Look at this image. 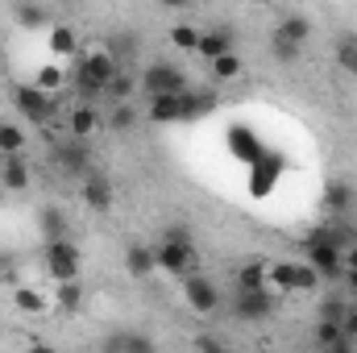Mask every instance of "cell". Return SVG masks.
Masks as SVG:
<instances>
[{
  "label": "cell",
  "mask_w": 357,
  "mask_h": 353,
  "mask_svg": "<svg viewBox=\"0 0 357 353\" xmlns=\"http://www.w3.org/2000/svg\"><path fill=\"white\" fill-rule=\"evenodd\" d=\"M150 104H146V121H154V125H175L183 121V104H178V96H146Z\"/></svg>",
  "instance_id": "e0dca14e"
},
{
  "label": "cell",
  "mask_w": 357,
  "mask_h": 353,
  "mask_svg": "<svg viewBox=\"0 0 357 353\" xmlns=\"http://www.w3.org/2000/svg\"><path fill=\"white\" fill-rule=\"evenodd\" d=\"M262 4H278V0H262Z\"/></svg>",
  "instance_id": "f6af8a7d"
},
{
  "label": "cell",
  "mask_w": 357,
  "mask_h": 353,
  "mask_svg": "<svg viewBox=\"0 0 357 353\" xmlns=\"http://www.w3.org/2000/svg\"><path fill=\"white\" fill-rule=\"evenodd\" d=\"M154 258H158V270H167V274H191V266H195V246L191 241H178V237H162V246L154 250Z\"/></svg>",
  "instance_id": "8992f818"
},
{
  "label": "cell",
  "mask_w": 357,
  "mask_h": 353,
  "mask_svg": "<svg viewBox=\"0 0 357 353\" xmlns=\"http://www.w3.org/2000/svg\"><path fill=\"white\" fill-rule=\"evenodd\" d=\"M137 91H142V84H137V75H129V71H125V67H121V71H116V75H112V84H108V88H104V96H108V100H112V104H121V100H133V96H137Z\"/></svg>",
  "instance_id": "484cf974"
},
{
  "label": "cell",
  "mask_w": 357,
  "mask_h": 353,
  "mask_svg": "<svg viewBox=\"0 0 357 353\" xmlns=\"http://www.w3.org/2000/svg\"><path fill=\"white\" fill-rule=\"evenodd\" d=\"M125 270H129L133 278H150V274L158 270L154 250H150V246H129V250H125Z\"/></svg>",
  "instance_id": "7402d4cb"
},
{
  "label": "cell",
  "mask_w": 357,
  "mask_h": 353,
  "mask_svg": "<svg viewBox=\"0 0 357 353\" xmlns=\"http://www.w3.org/2000/svg\"><path fill=\"white\" fill-rule=\"evenodd\" d=\"M67 84H71V91H75V100H79V104H96V100L104 96V88H100L91 75H84L79 67L71 71V80H67Z\"/></svg>",
  "instance_id": "f1b7e54d"
},
{
  "label": "cell",
  "mask_w": 357,
  "mask_h": 353,
  "mask_svg": "<svg viewBox=\"0 0 357 353\" xmlns=\"http://www.w3.org/2000/svg\"><path fill=\"white\" fill-rule=\"evenodd\" d=\"M303 254H307V262L320 270V278L341 283V274H345V258H341L337 246H328V241H303Z\"/></svg>",
  "instance_id": "ba28073f"
},
{
  "label": "cell",
  "mask_w": 357,
  "mask_h": 353,
  "mask_svg": "<svg viewBox=\"0 0 357 353\" xmlns=\"http://www.w3.org/2000/svg\"><path fill=\"white\" fill-rule=\"evenodd\" d=\"M183 295H187V303H191L199 316H212V312L220 308V291H216L204 274H183Z\"/></svg>",
  "instance_id": "9c48e42d"
},
{
  "label": "cell",
  "mask_w": 357,
  "mask_h": 353,
  "mask_svg": "<svg viewBox=\"0 0 357 353\" xmlns=\"http://www.w3.org/2000/svg\"><path fill=\"white\" fill-rule=\"evenodd\" d=\"M67 4H75V0H67Z\"/></svg>",
  "instance_id": "bcb514c9"
},
{
  "label": "cell",
  "mask_w": 357,
  "mask_h": 353,
  "mask_svg": "<svg viewBox=\"0 0 357 353\" xmlns=\"http://www.w3.org/2000/svg\"><path fill=\"white\" fill-rule=\"evenodd\" d=\"M137 121H142V112L133 108V100H121V104H112V112H108V129L112 133H129V129H137Z\"/></svg>",
  "instance_id": "cb8c5ba5"
},
{
  "label": "cell",
  "mask_w": 357,
  "mask_h": 353,
  "mask_svg": "<svg viewBox=\"0 0 357 353\" xmlns=\"http://www.w3.org/2000/svg\"><path fill=\"white\" fill-rule=\"evenodd\" d=\"M208 67H212V80H220V84H229V80H237L241 75V54L237 50H225V54H216V59H208Z\"/></svg>",
  "instance_id": "d4e9b609"
},
{
  "label": "cell",
  "mask_w": 357,
  "mask_h": 353,
  "mask_svg": "<svg viewBox=\"0 0 357 353\" xmlns=\"http://www.w3.org/2000/svg\"><path fill=\"white\" fill-rule=\"evenodd\" d=\"M79 246L71 241V237H63V241H46V250H42V266H46V274L54 278V283H63V278H79Z\"/></svg>",
  "instance_id": "277c9868"
},
{
  "label": "cell",
  "mask_w": 357,
  "mask_h": 353,
  "mask_svg": "<svg viewBox=\"0 0 357 353\" xmlns=\"http://www.w3.org/2000/svg\"><path fill=\"white\" fill-rule=\"evenodd\" d=\"M13 108L25 121H33V125H50L54 121V100H50V91L38 88V84H13Z\"/></svg>",
  "instance_id": "3957f363"
},
{
  "label": "cell",
  "mask_w": 357,
  "mask_h": 353,
  "mask_svg": "<svg viewBox=\"0 0 357 353\" xmlns=\"http://www.w3.org/2000/svg\"><path fill=\"white\" fill-rule=\"evenodd\" d=\"M13 21L21 29H50V8L42 0H13Z\"/></svg>",
  "instance_id": "5bb4252c"
},
{
  "label": "cell",
  "mask_w": 357,
  "mask_h": 353,
  "mask_svg": "<svg viewBox=\"0 0 357 353\" xmlns=\"http://www.w3.org/2000/svg\"><path fill=\"white\" fill-rule=\"evenodd\" d=\"M158 4H162V8H187L191 0H158Z\"/></svg>",
  "instance_id": "7bdbcfd3"
},
{
  "label": "cell",
  "mask_w": 357,
  "mask_h": 353,
  "mask_svg": "<svg viewBox=\"0 0 357 353\" xmlns=\"http://www.w3.org/2000/svg\"><path fill=\"white\" fill-rule=\"evenodd\" d=\"M274 33L278 38H291V42H307L312 38V21L303 17V13H287V17H278V25H274Z\"/></svg>",
  "instance_id": "603a6c76"
},
{
  "label": "cell",
  "mask_w": 357,
  "mask_h": 353,
  "mask_svg": "<svg viewBox=\"0 0 357 353\" xmlns=\"http://www.w3.org/2000/svg\"><path fill=\"white\" fill-rule=\"evenodd\" d=\"M8 195H13V191H8V187H4V183H0V204H4V200H8Z\"/></svg>",
  "instance_id": "ee69618b"
},
{
  "label": "cell",
  "mask_w": 357,
  "mask_h": 353,
  "mask_svg": "<svg viewBox=\"0 0 357 353\" xmlns=\"http://www.w3.org/2000/svg\"><path fill=\"white\" fill-rule=\"evenodd\" d=\"M354 308V299L345 295V287H337L333 295L320 299V320H345V312Z\"/></svg>",
  "instance_id": "83f0119b"
},
{
  "label": "cell",
  "mask_w": 357,
  "mask_h": 353,
  "mask_svg": "<svg viewBox=\"0 0 357 353\" xmlns=\"http://www.w3.org/2000/svg\"><path fill=\"white\" fill-rule=\"evenodd\" d=\"M0 183L17 195V191H29V167H25V158L21 154H4L0 158Z\"/></svg>",
  "instance_id": "d6986e66"
},
{
  "label": "cell",
  "mask_w": 357,
  "mask_h": 353,
  "mask_svg": "<svg viewBox=\"0 0 357 353\" xmlns=\"http://www.w3.org/2000/svg\"><path fill=\"white\" fill-rule=\"evenodd\" d=\"M50 46H54V54H75V38H71V29L59 25V29L50 33Z\"/></svg>",
  "instance_id": "8d00e7d4"
},
{
  "label": "cell",
  "mask_w": 357,
  "mask_h": 353,
  "mask_svg": "<svg viewBox=\"0 0 357 353\" xmlns=\"http://www.w3.org/2000/svg\"><path fill=\"white\" fill-rule=\"evenodd\" d=\"M54 163H59V171H67L71 179H84L91 171V146L84 137H67V142H59L54 146Z\"/></svg>",
  "instance_id": "52a82bcc"
},
{
  "label": "cell",
  "mask_w": 357,
  "mask_h": 353,
  "mask_svg": "<svg viewBox=\"0 0 357 353\" xmlns=\"http://www.w3.org/2000/svg\"><path fill=\"white\" fill-rule=\"evenodd\" d=\"M341 283H345V295H349V299H357V266H345Z\"/></svg>",
  "instance_id": "f35d334b"
},
{
  "label": "cell",
  "mask_w": 357,
  "mask_h": 353,
  "mask_svg": "<svg viewBox=\"0 0 357 353\" xmlns=\"http://www.w3.org/2000/svg\"><path fill=\"white\" fill-rule=\"evenodd\" d=\"M21 146H25V133H21V125H13V121H0V154H21Z\"/></svg>",
  "instance_id": "836d02e7"
},
{
  "label": "cell",
  "mask_w": 357,
  "mask_h": 353,
  "mask_svg": "<svg viewBox=\"0 0 357 353\" xmlns=\"http://www.w3.org/2000/svg\"><path fill=\"white\" fill-rule=\"evenodd\" d=\"M104 50H108L121 67H129V63L142 54V42H137V33H133V29H112V33H108V42H104Z\"/></svg>",
  "instance_id": "9a60e30c"
},
{
  "label": "cell",
  "mask_w": 357,
  "mask_h": 353,
  "mask_svg": "<svg viewBox=\"0 0 357 353\" xmlns=\"http://www.w3.org/2000/svg\"><path fill=\"white\" fill-rule=\"evenodd\" d=\"M316 345L328 350V353H349L357 341L341 329V320H320V324H316Z\"/></svg>",
  "instance_id": "2e32d148"
},
{
  "label": "cell",
  "mask_w": 357,
  "mask_h": 353,
  "mask_svg": "<svg viewBox=\"0 0 357 353\" xmlns=\"http://www.w3.org/2000/svg\"><path fill=\"white\" fill-rule=\"evenodd\" d=\"M96 125H100L96 108H91V104H75V112H71V133H75V137H88Z\"/></svg>",
  "instance_id": "d6a6232c"
},
{
  "label": "cell",
  "mask_w": 357,
  "mask_h": 353,
  "mask_svg": "<svg viewBox=\"0 0 357 353\" xmlns=\"http://www.w3.org/2000/svg\"><path fill=\"white\" fill-rule=\"evenodd\" d=\"M137 84L146 96H178V91L191 88V80H187V71L178 67V63H167V59H158V63H150L142 75H137Z\"/></svg>",
  "instance_id": "6da1fadb"
},
{
  "label": "cell",
  "mask_w": 357,
  "mask_h": 353,
  "mask_svg": "<svg viewBox=\"0 0 357 353\" xmlns=\"http://www.w3.org/2000/svg\"><path fill=\"white\" fill-rule=\"evenodd\" d=\"M258 287H270L266 283V266L262 262H250L237 270V291H258Z\"/></svg>",
  "instance_id": "1f68e13d"
},
{
  "label": "cell",
  "mask_w": 357,
  "mask_h": 353,
  "mask_svg": "<svg viewBox=\"0 0 357 353\" xmlns=\"http://www.w3.org/2000/svg\"><path fill=\"white\" fill-rule=\"evenodd\" d=\"M79 195H84V204H88L91 212H112V183H108V175L88 171V175L79 179Z\"/></svg>",
  "instance_id": "8fae6325"
},
{
  "label": "cell",
  "mask_w": 357,
  "mask_h": 353,
  "mask_svg": "<svg viewBox=\"0 0 357 353\" xmlns=\"http://www.w3.org/2000/svg\"><path fill=\"white\" fill-rule=\"evenodd\" d=\"M354 204H357V191L349 183H333V187L324 191V212H328V216H349Z\"/></svg>",
  "instance_id": "ffe728a7"
},
{
  "label": "cell",
  "mask_w": 357,
  "mask_h": 353,
  "mask_svg": "<svg viewBox=\"0 0 357 353\" xmlns=\"http://www.w3.org/2000/svg\"><path fill=\"white\" fill-rule=\"evenodd\" d=\"M195 350H225V341H220V337H208V333H204V337H195Z\"/></svg>",
  "instance_id": "ab89813d"
},
{
  "label": "cell",
  "mask_w": 357,
  "mask_h": 353,
  "mask_svg": "<svg viewBox=\"0 0 357 353\" xmlns=\"http://www.w3.org/2000/svg\"><path fill=\"white\" fill-rule=\"evenodd\" d=\"M75 67H79L84 75H91L100 88H108V84H112V75L121 71V63H116L108 50H75Z\"/></svg>",
  "instance_id": "30bf717a"
},
{
  "label": "cell",
  "mask_w": 357,
  "mask_h": 353,
  "mask_svg": "<svg viewBox=\"0 0 357 353\" xmlns=\"http://www.w3.org/2000/svg\"><path fill=\"white\" fill-rule=\"evenodd\" d=\"M79 308H84V287H79V278H63V283H59V312L75 316Z\"/></svg>",
  "instance_id": "4316f807"
},
{
  "label": "cell",
  "mask_w": 357,
  "mask_h": 353,
  "mask_svg": "<svg viewBox=\"0 0 357 353\" xmlns=\"http://www.w3.org/2000/svg\"><path fill=\"white\" fill-rule=\"evenodd\" d=\"M333 54H337V63H341V67H345V71L357 80V33H337Z\"/></svg>",
  "instance_id": "f546056e"
},
{
  "label": "cell",
  "mask_w": 357,
  "mask_h": 353,
  "mask_svg": "<svg viewBox=\"0 0 357 353\" xmlns=\"http://www.w3.org/2000/svg\"><path fill=\"white\" fill-rule=\"evenodd\" d=\"M225 50H237V29H233V25H212L208 33H199V46H195V54H204V59H216V54H225Z\"/></svg>",
  "instance_id": "7c38bea8"
},
{
  "label": "cell",
  "mask_w": 357,
  "mask_h": 353,
  "mask_svg": "<svg viewBox=\"0 0 357 353\" xmlns=\"http://www.w3.org/2000/svg\"><path fill=\"white\" fill-rule=\"evenodd\" d=\"M270 54H274V63H282V67H295L299 63V54H303V46L299 42H291V38H270Z\"/></svg>",
  "instance_id": "4dcf8cb0"
},
{
  "label": "cell",
  "mask_w": 357,
  "mask_h": 353,
  "mask_svg": "<svg viewBox=\"0 0 357 353\" xmlns=\"http://www.w3.org/2000/svg\"><path fill=\"white\" fill-rule=\"evenodd\" d=\"M33 84H38V88H46V91H54L59 84H63V71H59V67H42Z\"/></svg>",
  "instance_id": "74e56055"
},
{
  "label": "cell",
  "mask_w": 357,
  "mask_h": 353,
  "mask_svg": "<svg viewBox=\"0 0 357 353\" xmlns=\"http://www.w3.org/2000/svg\"><path fill=\"white\" fill-rule=\"evenodd\" d=\"M13 303H17L21 312H33V316H38V312H46V299H42L33 287H13Z\"/></svg>",
  "instance_id": "e575fe53"
},
{
  "label": "cell",
  "mask_w": 357,
  "mask_h": 353,
  "mask_svg": "<svg viewBox=\"0 0 357 353\" xmlns=\"http://www.w3.org/2000/svg\"><path fill=\"white\" fill-rule=\"evenodd\" d=\"M171 42H175L178 50H195L199 46V29L195 25H175L171 29Z\"/></svg>",
  "instance_id": "d590c367"
},
{
  "label": "cell",
  "mask_w": 357,
  "mask_h": 353,
  "mask_svg": "<svg viewBox=\"0 0 357 353\" xmlns=\"http://www.w3.org/2000/svg\"><path fill=\"white\" fill-rule=\"evenodd\" d=\"M278 312V299L270 287H258V291H237L233 295V320H270Z\"/></svg>",
  "instance_id": "5b68a950"
},
{
  "label": "cell",
  "mask_w": 357,
  "mask_h": 353,
  "mask_svg": "<svg viewBox=\"0 0 357 353\" xmlns=\"http://www.w3.org/2000/svg\"><path fill=\"white\" fill-rule=\"evenodd\" d=\"M341 329H345V333H349V337L357 341V303L349 308V312H345V320H341Z\"/></svg>",
  "instance_id": "60d3db41"
},
{
  "label": "cell",
  "mask_w": 357,
  "mask_h": 353,
  "mask_svg": "<svg viewBox=\"0 0 357 353\" xmlns=\"http://www.w3.org/2000/svg\"><path fill=\"white\" fill-rule=\"evenodd\" d=\"M104 350H112V353H150L154 350V337H146V333H108V337H104Z\"/></svg>",
  "instance_id": "44dd1931"
},
{
  "label": "cell",
  "mask_w": 357,
  "mask_h": 353,
  "mask_svg": "<svg viewBox=\"0 0 357 353\" xmlns=\"http://www.w3.org/2000/svg\"><path fill=\"white\" fill-rule=\"evenodd\" d=\"M38 233H42V241H63V237H71V220H67V212L54 208V204L38 208Z\"/></svg>",
  "instance_id": "4fadbf2b"
},
{
  "label": "cell",
  "mask_w": 357,
  "mask_h": 353,
  "mask_svg": "<svg viewBox=\"0 0 357 353\" xmlns=\"http://www.w3.org/2000/svg\"><path fill=\"white\" fill-rule=\"evenodd\" d=\"M341 258H345V266H357V241L345 250V254H341Z\"/></svg>",
  "instance_id": "b9f144b4"
},
{
  "label": "cell",
  "mask_w": 357,
  "mask_h": 353,
  "mask_svg": "<svg viewBox=\"0 0 357 353\" xmlns=\"http://www.w3.org/2000/svg\"><path fill=\"white\" fill-rule=\"evenodd\" d=\"M178 104H183V121H199V117L216 112V91L187 88V91H178Z\"/></svg>",
  "instance_id": "ac0fdd59"
},
{
  "label": "cell",
  "mask_w": 357,
  "mask_h": 353,
  "mask_svg": "<svg viewBox=\"0 0 357 353\" xmlns=\"http://www.w3.org/2000/svg\"><path fill=\"white\" fill-rule=\"evenodd\" d=\"M266 283L278 291H316L320 287V270L312 262H270Z\"/></svg>",
  "instance_id": "7a4b0ae2"
}]
</instances>
